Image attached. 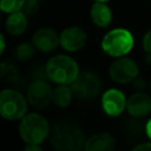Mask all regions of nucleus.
Here are the masks:
<instances>
[{"mask_svg": "<svg viewBox=\"0 0 151 151\" xmlns=\"http://www.w3.org/2000/svg\"><path fill=\"white\" fill-rule=\"evenodd\" d=\"M85 142L83 130L72 122H58L52 129L51 144L55 151H81Z\"/></svg>", "mask_w": 151, "mask_h": 151, "instance_id": "1", "label": "nucleus"}, {"mask_svg": "<svg viewBox=\"0 0 151 151\" xmlns=\"http://www.w3.org/2000/svg\"><path fill=\"white\" fill-rule=\"evenodd\" d=\"M45 72L47 78L53 83L65 85H71L80 73L78 63L66 54H58L50 58Z\"/></svg>", "mask_w": 151, "mask_h": 151, "instance_id": "2", "label": "nucleus"}, {"mask_svg": "<svg viewBox=\"0 0 151 151\" xmlns=\"http://www.w3.org/2000/svg\"><path fill=\"white\" fill-rule=\"evenodd\" d=\"M19 134L26 144H41L50 134V124L40 113H26L20 119Z\"/></svg>", "mask_w": 151, "mask_h": 151, "instance_id": "3", "label": "nucleus"}, {"mask_svg": "<svg viewBox=\"0 0 151 151\" xmlns=\"http://www.w3.org/2000/svg\"><path fill=\"white\" fill-rule=\"evenodd\" d=\"M28 109L27 98L14 88H5L0 92V116L7 120H19Z\"/></svg>", "mask_w": 151, "mask_h": 151, "instance_id": "4", "label": "nucleus"}, {"mask_svg": "<svg viewBox=\"0 0 151 151\" xmlns=\"http://www.w3.org/2000/svg\"><path fill=\"white\" fill-rule=\"evenodd\" d=\"M133 47V37L125 28H114L107 32L101 40L103 51L111 57H124Z\"/></svg>", "mask_w": 151, "mask_h": 151, "instance_id": "5", "label": "nucleus"}, {"mask_svg": "<svg viewBox=\"0 0 151 151\" xmlns=\"http://www.w3.org/2000/svg\"><path fill=\"white\" fill-rule=\"evenodd\" d=\"M73 94L80 100L94 99L101 88V81L99 77L90 71L79 73L77 79L71 84Z\"/></svg>", "mask_w": 151, "mask_h": 151, "instance_id": "6", "label": "nucleus"}, {"mask_svg": "<svg viewBox=\"0 0 151 151\" xmlns=\"http://www.w3.org/2000/svg\"><path fill=\"white\" fill-rule=\"evenodd\" d=\"M26 98L31 106L38 110H42L51 104L53 98V90L44 78H37L28 85Z\"/></svg>", "mask_w": 151, "mask_h": 151, "instance_id": "7", "label": "nucleus"}, {"mask_svg": "<svg viewBox=\"0 0 151 151\" xmlns=\"http://www.w3.org/2000/svg\"><path fill=\"white\" fill-rule=\"evenodd\" d=\"M110 77L113 81L119 84H126L133 81L138 77V66L131 58L119 57L114 60L109 68Z\"/></svg>", "mask_w": 151, "mask_h": 151, "instance_id": "8", "label": "nucleus"}, {"mask_svg": "<svg viewBox=\"0 0 151 151\" xmlns=\"http://www.w3.org/2000/svg\"><path fill=\"white\" fill-rule=\"evenodd\" d=\"M32 42L37 50L41 52H51L60 45V34L51 27H42L34 32Z\"/></svg>", "mask_w": 151, "mask_h": 151, "instance_id": "9", "label": "nucleus"}, {"mask_svg": "<svg viewBox=\"0 0 151 151\" xmlns=\"http://www.w3.org/2000/svg\"><path fill=\"white\" fill-rule=\"evenodd\" d=\"M86 40L87 35L85 31L77 26L65 28L60 33V45L65 51L68 52H77L81 50L85 46Z\"/></svg>", "mask_w": 151, "mask_h": 151, "instance_id": "10", "label": "nucleus"}, {"mask_svg": "<svg viewBox=\"0 0 151 151\" xmlns=\"http://www.w3.org/2000/svg\"><path fill=\"white\" fill-rule=\"evenodd\" d=\"M101 106L107 116L117 117L126 107L125 96L117 88H110L101 97Z\"/></svg>", "mask_w": 151, "mask_h": 151, "instance_id": "11", "label": "nucleus"}, {"mask_svg": "<svg viewBox=\"0 0 151 151\" xmlns=\"http://www.w3.org/2000/svg\"><path fill=\"white\" fill-rule=\"evenodd\" d=\"M127 112L134 118H142L151 111V98L145 93H134L126 100Z\"/></svg>", "mask_w": 151, "mask_h": 151, "instance_id": "12", "label": "nucleus"}, {"mask_svg": "<svg viewBox=\"0 0 151 151\" xmlns=\"http://www.w3.org/2000/svg\"><path fill=\"white\" fill-rule=\"evenodd\" d=\"M114 138L109 132H99L92 134L85 142L84 151H113Z\"/></svg>", "mask_w": 151, "mask_h": 151, "instance_id": "13", "label": "nucleus"}, {"mask_svg": "<svg viewBox=\"0 0 151 151\" xmlns=\"http://www.w3.org/2000/svg\"><path fill=\"white\" fill-rule=\"evenodd\" d=\"M90 15L93 24L101 28L107 27L112 21V12L106 2L96 1L91 7Z\"/></svg>", "mask_w": 151, "mask_h": 151, "instance_id": "14", "label": "nucleus"}, {"mask_svg": "<svg viewBox=\"0 0 151 151\" xmlns=\"http://www.w3.org/2000/svg\"><path fill=\"white\" fill-rule=\"evenodd\" d=\"M28 21L27 15L22 11H18L14 13H11L8 18L6 19V31L12 35H20L22 34L27 28Z\"/></svg>", "mask_w": 151, "mask_h": 151, "instance_id": "15", "label": "nucleus"}, {"mask_svg": "<svg viewBox=\"0 0 151 151\" xmlns=\"http://www.w3.org/2000/svg\"><path fill=\"white\" fill-rule=\"evenodd\" d=\"M73 98V91L71 88V85H65V84H58L55 88H53V98L52 101L58 106V107H67Z\"/></svg>", "mask_w": 151, "mask_h": 151, "instance_id": "16", "label": "nucleus"}, {"mask_svg": "<svg viewBox=\"0 0 151 151\" xmlns=\"http://www.w3.org/2000/svg\"><path fill=\"white\" fill-rule=\"evenodd\" d=\"M20 78V72L18 67L11 61L0 63V79L7 83H17Z\"/></svg>", "mask_w": 151, "mask_h": 151, "instance_id": "17", "label": "nucleus"}, {"mask_svg": "<svg viewBox=\"0 0 151 151\" xmlns=\"http://www.w3.org/2000/svg\"><path fill=\"white\" fill-rule=\"evenodd\" d=\"M35 52V46L33 45V42H21L19 44L15 50H14V57L17 60L19 61H27L29 60Z\"/></svg>", "mask_w": 151, "mask_h": 151, "instance_id": "18", "label": "nucleus"}, {"mask_svg": "<svg viewBox=\"0 0 151 151\" xmlns=\"http://www.w3.org/2000/svg\"><path fill=\"white\" fill-rule=\"evenodd\" d=\"M25 0H0V11L5 13H14L22 11Z\"/></svg>", "mask_w": 151, "mask_h": 151, "instance_id": "19", "label": "nucleus"}, {"mask_svg": "<svg viewBox=\"0 0 151 151\" xmlns=\"http://www.w3.org/2000/svg\"><path fill=\"white\" fill-rule=\"evenodd\" d=\"M145 129L143 122L138 120V118L136 119H131L126 122V131L130 136L132 137H138L143 133V130Z\"/></svg>", "mask_w": 151, "mask_h": 151, "instance_id": "20", "label": "nucleus"}, {"mask_svg": "<svg viewBox=\"0 0 151 151\" xmlns=\"http://www.w3.org/2000/svg\"><path fill=\"white\" fill-rule=\"evenodd\" d=\"M41 1L42 0H25L24 7H22V12L26 15H34L39 11Z\"/></svg>", "mask_w": 151, "mask_h": 151, "instance_id": "21", "label": "nucleus"}, {"mask_svg": "<svg viewBox=\"0 0 151 151\" xmlns=\"http://www.w3.org/2000/svg\"><path fill=\"white\" fill-rule=\"evenodd\" d=\"M143 47L147 53H151V29L147 31L143 38Z\"/></svg>", "mask_w": 151, "mask_h": 151, "instance_id": "22", "label": "nucleus"}, {"mask_svg": "<svg viewBox=\"0 0 151 151\" xmlns=\"http://www.w3.org/2000/svg\"><path fill=\"white\" fill-rule=\"evenodd\" d=\"M145 85H146V83H145V80L143 79V78H136L134 80H133V87L134 88H137V90H143V88H145Z\"/></svg>", "mask_w": 151, "mask_h": 151, "instance_id": "23", "label": "nucleus"}, {"mask_svg": "<svg viewBox=\"0 0 151 151\" xmlns=\"http://www.w3.org/2000/svg\"><path fill=\"white\" fill-rule=\"evenodd\" d=\"M132 151H151V143H143L132 149Z\"/></svg>", "mask_w": 151, "mask_h": 151, "instance_id": "24", "label": "nucleus"}, {"mask_svg": "<svg viewBox=\"0 0 151 151\" xmlns=\"http://www.w3.org/2000/svg\"><path fill=\"white\" fill-rule=\"evenodd\" d=\"M24 151H42L40 144H27Z\"/></svg>", "mask_w": 151, "mask_h": 151, "instance_id": "25", "label": "nucleus"}, {"mask_svg": "<svg viewBox=\"0 0 151 151\" xmlns=\"http://www.w3.org/2000/svg\"><path fill=\"white\" fill-rule=\"evenodd\" d=\"M5 47H6V42H5V38H4V35L0 33V55L4 53V51H5Z\"/></svg>", "mask_w": 151, "mask_h": 151, "instance_id": "26", "label": "nucleus"}, {"mask_svg": "<svg viewBox=\"0 0 151 151\" xmlns=\"http://www.w3.org/2000/svg\"><path fill=\"white\" fill-rule=\"evenodd\" d=\"M145 132H146L147 137L151 139V118L147 120V123H146V125H145Z\"/></svg>", "mask_w": 151, "mask_h": 151, "instance_id": "27", "label": "nucleus"}, {"mask_svg": "<svg viewBox=\"0 0 151 151\" xmlns=\"http://www.w3.org/2000/svg\"><path fill=\"white\" fill-rule=\"evenodd\" d=\"M94 1H100V2H107V1H110V0H94Z\"/></svg>", "mask_w": 151, "mask_h": 151, "instance_id": "28", "label": "nucleus"}]
</instances>
